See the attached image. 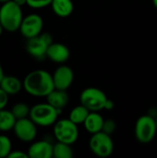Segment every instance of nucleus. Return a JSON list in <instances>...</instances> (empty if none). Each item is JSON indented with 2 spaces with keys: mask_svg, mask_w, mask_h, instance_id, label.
Wrapping results in <instances>:
<instances>
[{
  "mask_svg": "<svg viewBox=\"0 0 157 158\" xmlns=\"http://www.w3.org/2000/svg\"><path fill=\"white\" fill-rule=\"evenodd\" d=\"M23 88L32 96L46 97L55 89L53 76L43 69L31 71L23 80Z\"/></svg>",
  "mask_w": 157,
  "mask_h": 158,
  "instance_id": "f257e3e1",
  "label": "nucleus"
},
{
  "mask_svg": "<svg viewBox=\"0 0 157 158\" xmlns=\"http://www.w3.org/2000/svg\"><path fill=\"white\" fill-rule=\"evenodd\" d=\"M23 19L21 6L13 0L3 3L0 7V23L5 31L13 32L19 30Z\"/></svg>",
  "mask_w": 157,
  "mask_h": 158,
  "instance_id": "f03ea898",
  "label": "nucleus"
},
{
  "mask_svg": "<svg viewBox=\"0 0 157 158\" xmlns=\"http://www.w3.org/2000/svg\"><path fill=\"white\" fill-rule=\"evenodd\" d=\"M60 112L47 102L40 103L31 108L29 117L37 126L48 127L56 122Z\"/></svg>",
  "mask_w": 157,
  "mask_h": 158,
  "instance_id": "7ed1b4c3",
  "label": "nucleus"
},
{
  "mask_svg": "<svg viewBox=\"0 0 157 158\" xmlns=\"http://www.w3.org/2000/svg\"><path fill=\"white\" fill-rule=\"evenodd\" d=\"M53 131L57 142L65 143L70 145L76 143L79 137L78 125L72 122L69 118L56 120L54 124Z\"/></svg>",
  "mask_w": 157,
  "mask_h": 158,
  "instance_id": "20e7f679",
  "label": "nucleus"
},
{
  "mask_svg": "<svg viewBox=\"0 0 157 158\" xmlns=\"http://www.w3.org/2000/svg\"><path fill=\"white\" fill-rule=\"evenodd\" d=\"M107 99L106 94L102 90L95 87L84 89L80 95L81 104L87 107L91 112H98L105 109V105Z\"/></svg>",
  "mask_w": 157,
  "mask_h": 158,
  "instance_id": "39448f33",
  "label": "nucleus"
},
{
  "mask_svg": "<svg viewBox=\"0 0 157 158\" xmlns=\"http://www.w3.org/2000/svg\"><path fill=\"white\" fill-rule=\"evenodd\" d=\"M157 131L155 118L149 115L142 116L135 124L134 133L137 141L141 143H149L155 137Z\"/></svg>",
  "mask_w": 157,
  "mask_h": 158,
  "instance_id": "423d86ee",
  "label": "nucleus"
},
{
  "mask_svg": "<svg viewBox=\"0 0 157 158\" xmlns=\"http://www.w3.org/2000/svg\"><path fill=\"white\" fill-rule=\"evenodd\" d=\"M89 146L91 151L99 157H108L114 151V143L111 135L104 131L92 134Z\"/></svg>",
  "mask_w": 157,
  "mask_h": 158,
  "instance_id": "0eeeda50",
  "label": "nucleus"
},
{
  "mask_svg": "<svg viewBox=\"0 0 157 158\" xmlns=\"http://www.w3.org/2000/svg\"><path fill=\"white\" fill-rule=\"evenodd\" d=\"M52 43L53 37L50 33H40L37 36L28 39L26 50L32 57L36 59H43L46 56L47 49Z\"/></svg>",
  "mask_w": 157,
  "mask_h": 158,
  "instance_id": "6e6552de",
  "label": "nucleus"
},
{
  "mask_svg": "<svg viewBox=\"0 0 157 158\" xmlns=\"http://www.w3.org/2000/svg\"><path fill=\"white\" fill-rule=\"evenodd\" d=\"M13 131L19 141L31 143L37 135V125L30 118H20L17 119Z\"/></svg>",
  "mask_w": 157,
  "mask_h": 158,
  "instance_id": "1a4fd4ad",
  "label": "nucleus"
},
{
  "mask_svg": "<svg viewBox=\"0 0 157 158\" xmlns=\"http://www.w3.org/2000/svg\"><path fill=\"white\" fill-rule=\"evenodd\" d=\"M43 27V21L42 17L38 14L32 13L23 17L19 27V31L26 39H30L42 33Z\"/></svg>",
  "mask_w": 157,
  "mask_h": 158,
  "instance_id": "9d476101",
  "label": "nucleus"
},
{
  "mask_svg": "<svg viewBox=\"0 0 157 158\" xmlns=\"http://www.w3.org/2000/svg\"><path fill=\"white\" fill-rule=\"evenodd\" d=\"M53 81L55 85V89L59 90H68L74 80V73L70 67L66 65L59 66L54 72Z\"/></svg>",
  "mask_w": 157,
  "mask_h": 158,
  "instance_id": "9b49d317",
  "label": "nucleus"
},
{
  "mask_svg": "<svg viewBox=\"0 0 157 158\" xmlns=\"http://www.w3.org/2000/svg\"><path fill=\"white\" fill-rule=\"evenodd\" d=\"M70 56V51L67 45L61 43H52L46 53V56L55 63L63 64L65 63Z\"/></svg>",
  "mask_w": 157,
  "mask_h": 158,
  "instance_id": "f8f14e48",
  "label": "nucleus"
},
{
  "mask_svg": "<svg viewBox=\"0 0 157 158\" xmlns=\"http://www.w3.org/2000/svg\"><path fill=\"white\" fill-rule=\"evenodd\" d=\"M30 158L53 157V144L47 141H38L31 143L27 152Z\"/></svg>",
  "mask_w": 157,
  "mask_h": 158,
  "instance_id": "ddd939ff",
  "label": "nucleus"
},
{
  "mask_svg": "<svg viewBox=\"0 0 157 158\" xmlns=\"http://www.w3.org/2000/svg\"><path fill=\"white\" fill-rule=\"evenodd\" d=\"M69 100L68 94L66 90H59V89H54L47 96H46V102L53 106L55 108L61 111L65 106L68 105Z\"/></svg>",
  "mask_w": 157,
  "mask_h": 158,
  "instance_id": "4468645a",
  "label": "nucleus"
},
{
  "mask_svg": "<svg viewBox=\"0 0 157 158\" xmlns=\"http://www.w3.org/2000/svg\"><path fill=\"white\" fill-rule=\"evenodd\" d=\"M0 87L8 94H18L23 88V81L15 76H4L0 81Z\"/></svg>",
  "mask_w": 157,
  "mask_h": 158,
  "instance_id": "2eb2a0df",
  "label": "nucleus"
},
{
  "mask_svg": "<svg viewBox=\"0 0 157 158\" xmlns=\"http://www.w3.org/2000/svg\"><path fill=\"white\" fill-rule=\"evenodd\" d=\"M104 121L105 119L100 114H98L97 112H90L83 125H84L85 130L89 133L93 134V133L102 131Z\"/></svg>",
  "mask_w": 157,
  "mask_h": 158,
  "instance_id": "dca6fc26",
  "label": "nucleus"
},
{
  "mask_svg": "<svg viewBox=\"0 0 157 158\" xmlns=\"http://www.w3.org/2000/svg\"><path fill=\"white\" fill-rule=\"evenodd\" d=\"M51 7L53 12L60 18H67L70 16L74 9L73 2L71 0H53Z\"/></svg>",
  "mask_w": 157,
  "mask_h": 158,
  "instance_id": "f3484780",
  "label": "nucleus"
},
{
  "mask_svg": "<svg viewBox=\"0 0 157 158\" xmlns=\"http://www.w3.org/2000/svg\"><path fill=\"white\" fill-rule=\"evenodd\" d=\"M17 118L13 115L12 111L5 108L0 110V131H9L13 130Z\"/></svg>",
  "mask_w": 157,
  "mask_h": 158,
  "instance_id": "a211bd4d",
  "label": "nucleus"
},
{
  "mask_svg": "<svg viewBox=\"0 0 157 158\" xmlns=\"http://www.w3.org/2000/svg\"><path fill=\"white\" fill-rule=\"evenodd\" d=\"M90 110L85 107L84 106H82L81 104L80 106H75L69 113V117L68 118L74 122L75 124L79 125V124H83L85 119L87 118L88 115L90 114Z\"/></svg>",
  "mask_w": 157,
  "mask_h": 158,
  "instance_id": "6ab92c4d",
  "label": "nucleus"
},
{
  "mask_svg": "<svg viewBox=\"0 0 157 158\" xmlns=\"http://www.w3.org/2000/svg\"><path fill=\"white\" fill-rule=\"evenodd\" d=\"M73 151L70 144L57 142L53 145V157L55 158H72Z\"/></svg>",
  "mask_w": 157,
  "mask_h": 158,
  "instance_id": "aec40b11",
  "label": "nucleus"
},
{
  "mask_svg": "<svg viewBox=\"0 0 157 158\" xmlns=\"http://www.w3.org/2000/svg\"><path fill=\"white\" fill-rule=\"evenodd\" d=\"M11 111L17 119H20V118H28L30 116L31 108L25 103H17L13 106Z\"/></svg>",
  "mask_w": 157,
  "mask_h": 158,
  "instance_id": "412c9836",
  "label": "nucleus"
},
{
  "mask_svg": "<svg viewBox=\"0 0 157 158\" xmlns=\"http://www.w3.org/2000/svg\"><path fill=\"white\" fill-rule=\"evenodd\" d=\"M12 151L11 141L5 135H0V158L8 157Z\"/></svg>",
  "mask_w": 157,
  "mask_h": 158,
  "instance_id": "4be33fe9",
  "label": "nucleus"
},
{
  "mask_svg": "<svg viewBox=\"0 0 157 158\" xmlns=\"http://www.w3.org/2000/svg\"><path fill=\"white\" fill-rule=\"evenodd\" d=\"M53 0H27V5L32 8H43L51 5Z\"/></svg>",
  "mask_w": 157,
  "mask_h": 158,
  "instance_id": "5701e85b",
  "label": "nucleus"
},
{
  "mask_svg": "<svg viewBox=\"0 0 157 158\" xmlns=\"http://www.w3.org/2000/svg\"><path fill=\"white\" fill-rule=\"evenodd\" d=\"M116 128H117V125H116V122L111 119V118H108V119H105L104 121V125H103V130L102 131L111 135L112 133H114V131H116Z\"/></svg>",
  "mask_w": 157,
  "mask_h": 158,
  "instance_id": "b1692460",
  "label": "nucleus"
},
{
  "mask_svg": "<svg viewBox=\"0 0 157 158\" xmlns=\"http://www.w3.org/2000/svg\"><path fill=\"white\" fill-rule=\"evenodd\" d=\"M8 102V94L0 87V110L5 108Z\"/></svg>",
  "mask_w": 157,
  "mask_h": 158,
  "instance_id": "393cba45",
  "label": "nucleus"
},
{
  "mask_svg": "<svg viewBox=\"0 0 157 158\" xmlns=\"http://www.w3.org/2000/svg\"><path fill=\"white\" fill-rule=\"evenodd\" d=\"M29 156L27 153L23 152V151H19V150H16V151H11V153L9 154L8 157L7 158H28Z\"/></svg>",
  "mask_w": 157,
  "mask_h": 158,
  "instance_id": "a878e982",
  "label": "nucleus"
},
{
  "mask_svg": "<svg viewBox=\"0 0 157 158\" xmlns=\"http://www.w3.org/2000/svg\"><path fill=\"white\" fill-rule=\"evenodd\" d=\"M114 108V102L110 99H107L105 105V110H112Z\"/></svg>",
  "mask_w": 157,
  "mask_h": 158,
  "instance_id": "bb28decb",
  "label": "nucleus"
},
{
  "mask_svg": "<svg viewBox=\"0 0 157 158\" xmlns=\"http://www.w3.org/2000/svg\"><path fill=\"white\" fill-rule=\"evenodd\" d=\"M16 4H18L19 6H22L23 5H25V4H27V0H13Z\"/></svg>",
  "mask_w": 157,
  "mask_h": 158,
  "instance_id": "cd10ccee",
  "label": "nucleus"
},
{
  "mask_svg": "<svg viewBox=\"0 0 157 158\" xmlns=\"http://www.w3.org/2000/svg\"><path fill=\"white\" fill-rule=\"evenodd\" d=\"M4 76H5V74H4V71H3V68H2V66L0 64V81H2V79H3Z\"/></svg>",
  "mask_w": 157,
  "mask_h": 158,
  "instance_id": "c85d7f7f",
  "label": "nucleus"
},
{
  "mask_svg": "<svg viewBox=\"0 0 157 158\" xmlns=\"http://www.w3.org/2000/svg\"><path fill=\"white\" fill-rule=\"evenodd\" d=\"M3 31H4V28H3V26H2V24L0 23V35L2 34V32H3Z\"/></svg>",
  "mask_w": 157,
  "mask_h": 158,
  "instance_id": "c756f323",
  "label": "nucleus"
},
{
  "mask_svg": "<svg viewBox=\"0 0 157 158\" xmlns=\"http://www.w3.org/2000/svg\"><path fill=\"white\" fill-rule=\"evenodd\" d=\"M153 4H154L155 7L157 9V0H153Z\"/></svg>",
  "mask_w": 157,
  "mask_h": 158,
  "instance_id": "7c9ffc66",
  "label": "nucleus"
},
{
  "mask_svg": "<svg viewBox=\"0 0 157 158\" xmlns=\"http://www.w3.org/2000/svg\"><path fill=\"white\" fill-rule=\"evenodd\" d=\"M7 1H9V0H0V3H6V2H7Z\"/></svg>",
  "mask_w": 157,
  "mask_h": 158,
  "instance_id": "2f4dec72",
  "label": "nucleus"
},
{
  "mask_svg": "<svg viewBox=\"0 0 157 158\" xmlns=\"http://www.w3.org/2000/svg\"><path fill=\"white\" fill-rule=\"evenodd\" d=\"M155 123H156V127H157V117L155 118Z\"/></svg>",
  "mask_w": 157,
  "mask_h": 158,
  "instance_id": "473e14b6",
  "label": "nucleus"
}]
</instances>
